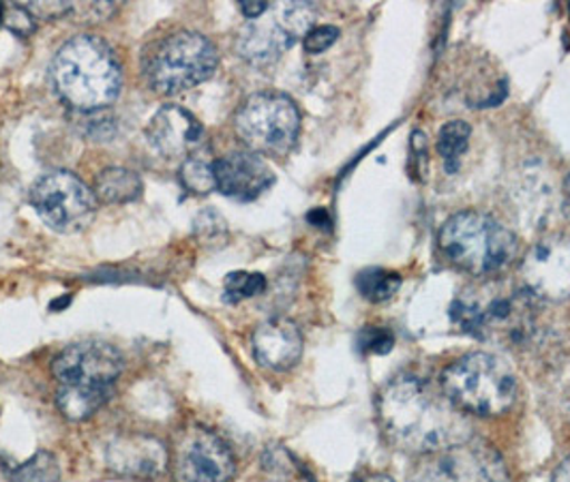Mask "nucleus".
<instances>
[{
	"instance_id": "obj_1",
	"label": "nucleus",
	"mask_w": 570,
	"mask_h": 482,
	"mask_svg": "<svg viewBox=\"0 0 570 482\" xmlns=\"http://www.w3.org/2000/svg\"><path fill=\"white\" fill-rule=\"evenodd\" d=\"M377 419L397 449L421 456L472 440L463 412L419 375H400L380 391Z\"/></svg>"
},
{
	"instance_id": "obj_2",
	"label": "nucleus",
	"mask_w": 570,
	"mask_h": 482,
	"mask_svg": "<svg viewBox=\"0 0 570 482\" xmlns=\"http://www.w3.org/2000/svg\"><path fill=\"white\" fill-rule=\"evenodd\" d=\"M58 97L78 112H101L115 104L122 88V67L115 50L95 35H76L52 62Z\"/></svg>"
},
{
	"instance_id": "obj_3",
	"label": "nucleus",
	"mask_w": 570,
	"mask_h": 482,
	"mask_svg": "<svg viewBox=\"0 0 570 482\" xmlns=\"http://www.w3.org/2000/svg\"><path fill=\"white\" fill-rule=\"evenodd\" d=\"M52 371L58 380V410L69 421H86L112 395L122 356L108 343L82 341L65 347Z\"/></svg>"
},
{
	"instance_id": "obj_4",
	"label": "nucleus",
	"mask_w": 570,
	"mask_h": 482,
	"mask_svg": "<svg viewBox=\"0 0 570 482\" xmlns=\"http://www.w3.org/2000/svg\"><path fill=\"white\" fill-rule=\"evenodd\" d=\"M534 312V296L523 285L511 287L502 282L472 287L451 307L453 319L465 333L509 345L525 343L532 335Z\"/></svg>"
},
{
	"instance_id": "obj_5",
	"label": "nucleus",
	"mask_w": 570,
	"mask_h": 482,
	"mask_svg": "<svg viewBox=\"0 0 570 482\" xmlns=\"http://www.w3.org/2000/svg\"><path fill=\"white\" fill-rule=\"evenodd\" d=\"M438 243L455 266L476 277L507 270L519 254L513 232L479 210H461L449 217L440 227Z\"/></svg>"
},
{
	"instance_id": "obj_6",
	"label": "nucleus",
	"mask_w": 570,
	"mask_h": 482,
	"mask_svg": "<svg viewBox=\"0 0 570 482\" xmlns=\"http://www.w3.org/2000/svg\"><path fill=\"white\" fill-rule=\"evenodd\" d=\"M217 65V48L206 35L176 30L144 52L142 76L153 92L171 97L206 82Z\"/></svg>"
},
{
	"instance_id": "obj_7",
	"label": "nucleus",
	"mask_w": 570,
	"mask_h": 482,
	"mask_svg": "<svg viewBox=\"0 0 570 482\" xmlns=\"http://www.w3.org/2000/svg\"><path fill=\"white\" fill-rule=\"evenodd\" d=\"M442 391L461 412L500 416L513 407L519 386L513 370L500 356L472 352L444 371Z\"/></svg>"
},
{
	"instance_id": "obj_8",
	"label": "nucleus",
	"mask_w": 570,
	"mask_h": 482,
	"mask_svg": "<svg viewBox=\"0 0 570 482\" xmlns=\"http://www.w3.org/2000/svg\"><path fill=\"white\" fill-rule=\"evenodd\" d=\"M236 134L256 155L284 157L301 134L296 104L277 90H262L245 99L234 116Z\"/></svg>"
},
{
	"instance_id": "obj_9",
	"label": "nucleus",
	"mask_w": 570,
	"mask_h": 482,
	"mask_svg": "<svg viewBox=\"0 0 570 482\" xmlns=\"http://www.w3.org/2000/svg\"><path fill=\"white\" fill-rule=\"evenodd\" d=\"M315 7L312 2H273L268 9L238 30L236 52L256 67H266L309 30L314 29Z\"/></svg>"
},
{
	"instance_id": "obj_10",
	"label": "nucleus",
	"mask_w": 570,
	"mask_h": 482,
	"mask_svg": "<svg viewBox=\"0 0 570 482\" xmlns=\"http://www.w3.org/2000/svg\"><path fill=\"white\" fill-rule=\"evenodd\" d=\"M30 201L41 222L60 234L85 229L97 210L95 191L67 170L41 176L30 191Z\"/></svg>"
},
{
	"instance_id": "obj_11",
	"label": "nucleus",
	"mask_w": 570,
	"mask_h": 482,
	"mask_svg": "<svg viewBox=\"0 0 570 482\" xmlns=\"http://www.w3.org/2000/svg\"><path fill=\"white\" fill-rule=\"evenodd\" d=\"M410 482H511L504 459L485 442H461L423 454Z\"/></svg>"
},
{
	"instance_id": "obj_12",
	"label": "nucleus",
	"mask_w": 570,
	"mask_h": 482,
	"mask_svg": "<svg viewBox=\"0 0 570 482\" xmlns=\"http://www.w3.org/2000/svg\"><path fill=\"white\" fill-rule=\"evenodd\" d=\"M171 472L176 482H232L236 461L222 435L204 426H191L176 442Z\"/></svg>"
},
{
	"instance_id": "obj_13",
	"label": "nucleus",
	"mask_w": 570,
	"mask_h": 482,
	"mask_svg": "<svg viewBox=\"0 0 570 482\" xmlns=\"http://www.w3.org/2000/svg\"><path fill=\"white\" fill-rule=\"evenodd\" d=\"M521 285L537 298L564 301L570 296V236L551 234L534 243L521 259Z\"/></svg>"
},
{
	"instance_id": "obj_14",
	"label": "nucleus",
	"mask_w": 570,
	"mask_h": 482,
	"mask_svg": "<svg viewBox=\"0 0 570 482\" xmlns=\"http://www.w3.org/2000/svg\"><path fill=\"white\" fill-rule=\"evenodd\" d=\"M106 463L120 476L153 481L168 468V449L153 435L122 433L110 442L106 451Z\"/></svg>"
},
{
	"instance_id": "obj_15",
	"label": "nucleus",
	"mask_w": 570,
	"mask_h": 482,
	"mask_svg": "<svg viewBox=\"0 0 570 482\" xmlns=\"http://www.w3.org/2000/svg\"><path fill=\"white\" fill-rule=\"evenodd\" d=\"M215 189L240 201L259 198L273 183L275 174L268 164L252 150H234L213 164Z\"/></svg>"
},
{
	"instance_id": "obj_16",
	"label": "nucleus",
	"mask_w": 570,
	"mask_h": 482,
	"mask_svg": "<svg viewBox=\"0 0 570 482\" xmlns=\"http://www.w3.org/2000/svg\"><path fill=\"white\" fill-rule=\"evenodd\" d=\"M146 138L159 155L183 157L202 142L204 127L189 110L180 106H164L150 118Z\"/></svg>"
},
{
	"instance_id": "obj_17",
	"label": "nucleus",
	"mask_w": 570,
	"mask_h": 482,
	"mask_svg": "<svg viewBox=\"0 0 570 482\" xmlns=\"http://www.w3.org/2000/svg\"><path fill=\"white\" fill-rule=\"evenodd\" d=\"M252 343L257 363L271 371L294 367L303 354V335L298 326L284 317L259 324Z\"/></svg>"
},
{
	"instance_id": "obj_18",
	"label": "nucleus",
	"mask_w": 570,
	"mask_h": 482,
	"mask_svg": "<svg viewBox=\"0 0 570 482\" xmlns=\"http://www.w3.org/2000/svg\"><path fill=\"white\" fill-rule=\"evenodd\" d=\"M142 196V180L134 170L108 168L95 178V198L106 204H127Z\"/></svg>"
},
{
	"instance_id": "obj_19",
	"label": "nucleus",
	"mask_w": 570,
	"mask_h": 482,
	"mask_svg": "<svg viewBox=\"0 0 570 482\" xmlns=\"http://www.w3.org/2000/svg\"><path fill=\"white\" fill-rule=\"evenodd\" d=\"M358 292L371 303L391 301L401 287V277L386 268H367L356 277Z\"/></svg>"
},
{
	"instance_id": "obj_20",
	"label": "nucleus",
	"mask_w": 570,
	"mask_h": 482,
	"mask_svg": "<svg viewBox=\"0 0 570 482\" xmlns=\"http://www.w3.org/2000/svg\"><path fill=\"white\" fill-rule=\"evenodd\" d=\"M472 129L465 120H451L438 134V153L446 161L449 170H455L459 157L465 153Z\"/></svg>"
},
{
	"instance_id": "obj_21",
	"label": "nucleus",
	"mask_w": 570,
	"mask_h": 482,
	"mask_svg": "<svg viewBox=\"0 0 570 482\" xmlns=\"http://www.w3.org/2000/svg\"><path fill=\"white\" fill-rule=\"evenodd\" d=\"M60 468L57 456L46 451L32 454L29 461H24L13 472V482H58Z\"/></svg>"
},
{
	"instance_id": "obj_22",
	"label": "nucleus",
	"mask_w": 570,
	"mask_h": 482,
	"mask_svg": "<svg viewBox=\"0 0 570 482\" xmlns=\"http://www.w3.org/2000/svg\"><path fill=\"white\" fill-rule=\"evenodd\" d=\"M180 180L185 189H189L196 196H206L215 189V171L213 164L202 157H189L180 166Z\"/></svg>"
},
{
	"instance_id": "obj_23",
	"label": "nucleus",
	"mask_w": 570,
	"mask_h": 482,
	"mask_svg": "<svg viewBox=\"0 0 570 482\" xmlns=\"http://www.w3.org/2000/svg\"><path fill=\"white\" fill-rule=\"evenodd\" d=\"M266 289V279L259 273H229L224 284V298L228 303H240L245 298H254Z\"/></svg>"
},
{
	"instance_id": "obj_24",
	"label": "nucleus",
	"mask_w": 570,
	"mask_h": 482,
	"mask_svg": "<svg viewBox=\"0 0 570 482\" xmlns=\"http://www.w3.org/2000/svg\"><path fill=\"white\" fill-rule=\"evenodd\" d=\"M358 345L365 354H389L395 345V335L384 326H367L358 335Z\"/></svg>"
},
{
	"instance_id": "obj_25",
	"label": "nucleus",
	"mask_w": 570,
	"mask_h": 482,
	"mask_svg": "<svg viewBox=\"0 0 570 482\" xmlns=\"http://www.w3.org/2000/svg\"><path fill=\"white\" fill-rule=\"evenodd\" d=\"M340 37V29L337 27H331V24H320L314 27L305 35V50L309 55H322L324 50H328Z\"/></svg>"
},
{
	"instance_id": "obj_26",
	"label": "nucleus",
	"mask_w": 570,
	"mask_h": 482,
	"mask_svg": "<svg viewBox=\"0 0 570 482\" xmlns=\"http://www.w3.org/2000/svg\"><path fill=\"white\" fill-rule=\"evenodd\" d=\"M35 16L30 13L29 7H4V24L20 35H27L30 30L35 29L32 24Z\"/></svg>"
},
{
	"instance_id": "obj_27",
	"label": "nucleus",
	"mask_w": 570,
	"mask_h": 482,
	"mask_svg": "<svg viewBox=\"0 0 570 482\" xmlns=\"http://www.w3.org/2000/svg\"><path fill=\"white\" fill-rule=\"evenodd\" d=\"M268 4H271V2L245 0V2H240V11H243V16H245L247 20H256V18H259V16L268 9Z\"/></svg>"
},
{
	"instance_id": "obj_28",
	"label": "nucleus",
	"mask_w": 570,
	"mask_h": 482,
	"mask_svg": "<svg viewBox=\"0 0 570 482\" xmlns=\"http://www.w3.org/2000/svg\"><path fill=\"white\" fill-rule=\"evenodd\" d=\"M350 482H395L391 476H386V474H361V476H356V479H352Z\"/></svg>"
},
{
	"instance_id": "obj_29",
	"label": "nucleus",
	"mask_w": 570,
	"mask_h": 482,
	"mask_svg": "<svg viewBox=\"0 0 570 482\" xmlns=\"http://www.w3.org/2000/svg\"><path fill=\"white\" fill-rule=\"evenodd\" d=\"M551 482H570V456L558 468V472L553 474V481Z\"/></svg>"
},
{
	"instance_id": "obj_30",
	"label": "nucleus",
	"mask_w": 570,
	"mask_h": 482,
	"mask_svg": "<svg viewBox=\"0 0 570 482\" xmlns=\"http://www.w3.org/2000/svg\"><path fill=\"white\" fill-rule=\"evenodd\" d=\"M564 213H567V217L570 219V174L567 176V180H564Z\"/></svg>"
},
{
	"instance_id": "obj_31",
	"label": "nucleus",
	"mask_w": 570,
	"mask_h": 482,
	"mask_svg": "<svg viewBox=\"0 0 570 482\" xmlns=\"http://www.w3.org/2000/svg\"><path fill=\"white\" fill-rule=\"evenodd\" d=\"M567 407H569V416H570V395H569V401H567Z\"/></svg>"
}]
</instances>
